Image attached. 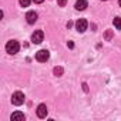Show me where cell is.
<instances>
[{"mask_svg": "<svg viewBox=\"0 0 121 121\" xmlns=\"http://www.w3.org/2000/svg\"><path fill=\"white\" fill-rule=\"evenodd\" d=\"M19 50H20L19 41H16V40L7 41V44H6V51H7L9 54H16V53H19Z\"/></svg>", "mask_w": 121, "mask_h": 121, "instance_id": "6da1fadb", "label": "cell"}, {"mask_svg": "<svg viewBox=\"0 0 121 121\" xmlns=\"http://www.w3.org/2000/svg\"><path fill=\"white\" fill-rule=\"evenodd\" d=\"M12 103L14 105H22L24 103V94L22 91H16L13 95H12Z\"/></svg>", "mask_w": 121, "mask_h": 121, "instance_id": "7a4b0ae2", "label": "cell"}, {"mask_svg": "<svg viewBox=\"0 0 121 121\" xmlns=\"http://www.w3.org/2000/svg\"><path fill=\"white\" fill-rule=\"evenodd\" d=\"M48 57H50V53H48L47 50H40V51L36 53V60H37V61H40V63L47 61Z\"/></svg>", "mask_w": 121, "mask_h": 121, "instance_id": "3957f363", "label": "cell"}, {"mask_svg": "<svg viewBox=\"0 0 121 121\" xmlns=\"http://www.w3.org/2000/svg\"><path fill=\"white\" fill-rule=\"evenodd\" d=\"M43 39H44V33H43L41 30H36V31L31 34V41H33L34 44H40V43L43 41Z\"/></svg>", "mask_w": 121, "mask_h": 121, "instance_id": "277c9868", "label": "cell"}, {"mask_svg": "<svg viewBox=\"0 0 121 121\" xmlns=\"http://www.w3.org/2000/svg\"><path fill=\"white\" fill-rule=\"evenodd\" d=\"M87 20L86 19H80V20H77L76 22V29H77V31L78 33H84L86 30H87Z\"/></svg>", "mask_w": 121, "mask_h": 121, "instance_id": "5b68a950", "label": "cell"}, {"mask_svg": "<svg viewBox=\"0 0 121 121\" xmlns=\"http://www.w3.org/2000/svg\"><path fill=\"white\" fill-rule=\"evenodd\" d=\"M37 117L39 118H46L47 117V107H46V104H40L37 107Z\"/></svg>", "mask_w": 121, "mask_h": 121, "instance_id": "8992f818", "label": "cell"}, {"mask_svg": "<svg viewBox=\"0 0 121 121\" xmlns=\"http://www.w3.org/2000/svg\"><path fill=\"white\" fill-rule=\"evenodd\" d=\"M26 19H27V23L29 24H34L37 22V13L36 12H29L26 14Z\"/></svg>", "mask_w": 121, "mask_h": 121, "instance_id": "52a82bcc", "label": "cell"}, {"mask_svg": "<svg viewBox=\"0 0 121 121\" xmlns=\"http://www.w3.org/2000/svg\"><path fill=\"white\" fill-rule=\"evenodd\" d=\"M87 6H88L87 0H77V2H76V9L77 10H84Z\"/></svg>", "mask_w": 121, "mask_h": 121, "instance_id": "ba28073f", "label": "cell"}, {"mask_svg": "<svg viewBox=\"0 0 121 121\" xmlns=\"http://www.w3.org/2000/svg\"><path fill=\"white\" fill-rule=\"evenodd\" d=\"M12 120H14V121H23V120H24V114L16 111V112L12 114Z\"/></svg>", "mask_w": 121, "mask_h": 121, "instance_id": "9c48e42d", "label": "cell"}, {"mask_svg": "<svg viewBox=\"0 0 121 121\" xmlns=\"http://www.w3.org/2000/svg\"><path fill=\"white\" fill-rule=\"evenodd\" d=\"M114 26H115L118 30H121V17H115V19H114Z\"/></svg>", "mask_w": 121, "mask_h": 121, "instance_id": "30bf717a", "label": "cell"}, {"mask_svg": "<svg viewBox=\"0 0 121 121\" xmlns=\"http://www.w3.org/2000/svg\"><path fill=\"white\" fill-rule=\"evenodd\" d=\"M19 2H20V4H22L23 7H27V6L31 3V0H19Z\"/></svg>", "mask_w": 121, "mask_h": 121, "instance_id": "8fae6325", "label": "cell"}, {"mask_svg": "<svg viewBox=\"0 0 121 121\" xmlns=\"http://www.w3.org/2000/svg\"><path fill=\"white\" fill-rule=\"evenodd\" d=\"M57 3H58V6H60V7H64V6H66V3H67V0H57Z\"/></svg>", "mask_w": 121, "mask_h": 121, "instance_id": "7c38bea8", "label": "cell"}, {"mask_svg": "<svg viewBox=\"0 0 121 121\" xmlns=\"http://www.w3.org/2000/svg\"><path fill=\"white\" fill-rule=\"evenodd\" d=\"M61 69H54V74H61Z\"/></svg>", "mask_w": 121, "mask_h": 121, "instance_id": "4fadbf2b", "label": "cell"}, {"mask_svg": "<svg viewBox=\"0 0 121 121\" xmlns=\"http://www.w3.org/2000/svg\"><path fill=\"white\" fill-rule=\"evenodd\" d=\"M33 2H34V3H43L44 0H33Z\"/></svg>", "mask_w": 121, "mask_h": 121, "instance_id": "5bb4252c", "label": "cell"}, {"mask_svg": "<svg viewBox=\"0 0 121 121\" xmlns=\"http://www.w3.org/2000/svg\"><path fill=\"white\" fill-rule=\"evenodd\" d=\"M67 46H69V47H70V48H73V47H74V44H73V43H71V41H70V43H69V44H67Z\"/></svg>", "mask_w": 121, "mask_h": 121, "instance_id": "9a60e30c", "label": "cell"}, {"mask_svg": "<svg viewBox=\"0 0 121 121\" xmlns=\"http://www.w3.org/2000/svg\"><path fill=\"white\" fill-rule=\"evenodd\" d=\"M118 4H120V6H121V0H118Z\"/></svg>", "mask_w": 121, "mask_h": 121, "instance_id": "2e32d148", "label": "cell"}, {"mask_svg": "<svg viewBox=\"0 0 121 121\" xmlns=\"http://www.w3.org/2000/svg\"><path fill=\"white\" fill-rule=\"evenodd\" d=\"M103 2H105V0H103Z\"/></svg>", "mask_w": 121, "mask_h": 121, "instance_id": "e0dca14e", "label": "cell"}]
</instances>
